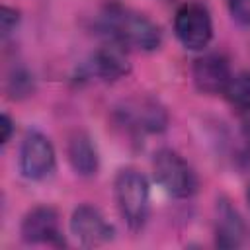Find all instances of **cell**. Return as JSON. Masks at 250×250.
Returning <instances> with one entry per match:
<instances>
[{"label":"cell","mask_w":250,"mask_h":250,"mask_svg":"<svg viewBox=\"0 0 250 250\" xmlns=\"http://www.w3.org/2000/svg\"><path fill=\"white\" fill-rule=\"evenodd\" d=\"M115 201L131 230H141L148 215V184L137 170H121L115 178Z\"/></svg>","instance_id":"cell-2"},{"label":"cell","mask_w":250,"mask_h":250,"mask_svg":"<svg viewBox=\"0 0 250 250\" xmlns=\"http://www.w3.org/2000/svg\"><path fill=\"white\" fill-rule=\"evenodd\" d=\"M248 203H250V189H248Z\"/></svg>","instance_id":"cell-18"},{"label":"cell","mask_w":250,"mask_h":250,"mask_svg":"<svg viewBox=\"0 0 250 250\" xmlns=\"http://www.w3.org/2000/svg\"><path fill=\"white\" fill-rule=\"evenodd\" d=\"M20 170L27 180H45L53 174L55 148L45 135L29 131L23 137L20 148Z\"/></svg>","instance_id":"cell-5"},{"label":"cell","mask_w":250,"mask_h":250,"mask_svg":"<svg viewBox=\"0 0 250 250\" xmlns=\"http://www.w3.org/2000/svg\"><path fill=\"white\" fill-rule=\"evenodd\" d=\"M129 61L121 49V45L111 43L104 45L102 49H98L90 61V70L104 78V80H117L121 76H125L129 72Z\"/></svg>","instance_id":"cell-9"},{"label":"cell","mask_w":250,"mask_h":250,"mask_svg":"<svg viewBox=\"0 0 250 250\" xmlns=\"http://www.w3.org/2000/svg\"><path fill=\"white\" fill-rule=\"evenodd\" d=\"M174 29L180 43L189 51H203L213 37L209 10L199 2H188L178 8Z\"/></svg>","instance_id":"cell-4"},{"label":"cell","mask_w":250,"mask_h":250,"mask_svg":"<svg viewBox=\"0 0 250 250\" xmlns=\"http://www.w3.org/2000/svg\"><path fill=\"white\" fill-rule=\"evenodd\" d=\"M154 178L172 197H189L197 188V178L189 164L170 148L154 154Z\"/></svg>","instance_id":"cell-3"},{"label":"cell","mask_w":250,"mask_h":250,"mask_svg":"<svg viewBox=\"0 0 250 250\" xmlns=\"http://www.w3.org/2000/svg\"><path fill=\"white\" fill-rule=\"evenodd\" d=\"M21 236L29 244L55 242L59 238V215L53 207H35L21 223Z\"/></svg>","instance_id":"cell-8"},{"label":"cell","mask_w":250,"mask_h":250,"mask_svg":"<svg viewBox=\"0 0 250 250\" xmlns=\"http://www.w3.org/2000/svg\"><path fill=\"white\" fill-rule=\"evenodd\" d=\"M217 217V244L223 248H232L240 244V238L244 234V225L238 217V213L229 205V201H221Z\"/></svg>","instance_id":"cell-11"},{"label":"cell","mask_w":250,"mask_h":250,"mask_svg":"<svg viewBox=\"0 0 250 250\" xmlns=\"http://www.w3.org/2000/svg\"><path fill=\"white\" fill-rule=\"evenodd\" d=\"M0 23H2V35L4 37L10 35L16 29V25H18V12L14 8L4 6L2 12H0Z\"/></svg>","instance_id":"cell-15"},{"label":"cell","mask_w":250,"mask_h":250,"mask_svg":"<svg viewBox=\"0 0 250 250\" xmlns=\"http://www.w3.org/2000/svg\"><path fill=\"white\" fill-rule=\"evenodd\" d=\"M123 115L133 127L141 131H160L166 127V113L156 104L141 102L135 107L123 109Z\"/></svg>","instance_id":"cell-12"},{"label":"cell","mask_w":250,"mask_h":250,"mask_svg":"<svg viewBox=\"0 0 250 250\" xmlns=\"http://www.w3.org/2000/svg\"><path fill=\"white\" fill-rule=\"evenodd\" d=\"M100 27L111 43L121 47H135L143 51L158 49L162 35L156 23L146 16L123 8L119 4L107 6L100 16Z\"/></svg>","instance_id":"cell-1"},{"label":"cell","mask_w":250,"mask_h":250,"mask_svg":"<svg viewBox=\"0 0 250 250\" xmlns=\"http://www.w3.org/2000/svg\"><path fill=\"white\" fill-rule=\"evenodd\" d=\"M232 20L244 27H250V0H227Z\"/></svg>","instance_id":"cell-14"},{"label":"cell","mask_w":250,"mask_h":250,"mask_svg":"<svg viewBox=\"0 0 250 250\" xmlns=\"http://www.w3.org/2000/svg\"><path fill=\"white\" fill-rule=\"evenodd\" d=\"M70 230L84 246H100L113 238V227L92 205H78L72 211Z\"/></svg>","instance_id":"cell-6"},{"label":"cell","mask_w":250,"mask_h":250,"mask_svg":"<svg viewBox=\"0 0 250 250\" xmlns=\"http://www.w3.org/2000/svg\"><path fill=\"white\" fill-rule=\"evenodd\" d=\"M0 127H2V143H8L10 141V135H12V119L6 113L0 119Z\"/></svg>","instance_id":"cell-16"},{"label":"cell","mask_w":250,"mask_h":250,"mask_svg":"<svg viewBox=\"0 0 250 250\" xmlns=\"http://www.w3.org/2000/svg\"><path fill=\"white\" fill-rule=\"evenodd\" d=\"M223 94L232 105H236L242 111H248L250 109V74L246 72L232 74Z\"/></svg>","instance_id":"cell-13"},{"label":"cell","mask_w":250,"mask_h":250,"mask_svg":"<svg viewBox=\"0 0 250 250\" xmlns=\"http://www.w3.org/2000/svg\"><path fill=\"white\" fill-rule=\"evenodd\" d=\"M244 123H246V127L250 129V109L246 111V115H244Z\"/></svg>","instance_id":"cell-17"},{"label":"cell","mask_w":250,"mask_h":250,"mask_svg":"<svg viewBox=\"0 0 250 250\" xmlns=\"http://www.w3.org/2000/svg\"><path fill=\"white\" fill-rule=\"evenodd\" d=\"M193 84L203 94H221L225 92L230 80V66L229 61L221 53H209L199 57L193 62Z\"/></svg>","instance_id":"cell-7"},{"label":"cell","mask_w":250,"mask_h":250,"mask_svg":"<svg viewBox=\"0 0 250 250\" xmlns=\"http://www.w3.org/2000/svg\"><path fill=\"white\" fill-rule=\"evenodd\" d=\"M68 160L78 176H94L98 172V150L86 133H76L70 139Z\"/></svg>","instance_id":"cell-10"}]
</instances>
